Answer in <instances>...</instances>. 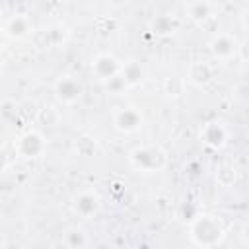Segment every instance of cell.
I'll return each instance as SVG.
<instances>
[{
    "instance_id": "1",
    "label": "cell",
    "mask_w": 249,
    "mask_h": 249,
    "mask_svg": "<svg viewBox=\"0 0 249 249\" xmlns=\"http://www.w3.org/2000/svg\"><path fill=\"white\" fill-rule=\"evenodd\" d=\"M189 237L195 245H198L202 249H210V247H216L218 243H222V239L226 237V226L220 216L202 212L191 220Z\"/></svg>"
},
{
    "instance_id": "2",
    "label": "cell",
    "mask_w": 249,
    "mask_h": 249,
    "mask_svg": "<svg viewBox=\"0 0 249 249\" xmlns=\"http://www.w3.org/2000/svg\"><path fill=\"white\" fill-rule=\"evenodd\" d=\"M128 161L140 173H156L167 165V152L160 144H142L128 154Z\"/></svg>"
},
{
    "instance_id": "3",
    "label": "cell",
    "mask_w": 249,
    "mask_h": 249,
    "mask_svg": "<svg viewBox=\"0 0 249 249\" xmlns=\"http://www.w3.org/2000/svg\"><path fill=\"white\" fill-rule=\"evenodd\" d=\"M121 70H123V62L113 53H97L91 58V74L103 84L119 76Z\"/></svg>"
},
{
    "instance_id": "4",
    "label": "cell",
    "mask_w": 249,
    "mask_h": 249,
    "mask_svg": "<svg viewBox=\"0 0 249 249\" xmlns=\"http://www.w3.org/2000/svg\"><path fill=\"white\" fill-rule=\"evenodd\" d=\"M53 89H54V95L60 103H66V105H72L76 103L82 93H84V84L72 76V74H62L60 78H56V82L53 84Z\"/></svg>"
},
{
    "instance_id": "5",
    "label": "cell",
    "mask_w": 249,
    "mask_h": 249,
    "mask_svg": "<svg viewBox=\"0 0 249 249\" xmlns=\"http://www.w3.org/2000/svg\"><path fill=\"white\" fill-rule=\"evenodd\" d=\"M35 27H33V21L29 16L25 14H12L4 19L2 23V33L6 39H12V41H21L29 35H33Z\"/></svg>"
},
{
    "instance_id": "6",
    "label": "cell",
    "mask_w": 249,
    "mask_h": 249,
    "mask_svg": "<svg viewBox=\"0 0 249 249\" xmlns=\"http://www.w3.org/2000/svg\"><path fill=\"white\" fill-rule=\"evenodd\" d=\"M45 150H47V140L35 128L25 130L16 142V152L23 158H39V156H43Z\"/></svg>"
},
{
    "instance_id": "7",
    "label": "cell",
    "mask_w": 249,
    "mask_h": 249,
    "mask_svg": "<svg viewBox=\"0 0 249 249\" xmlns=\"http://www.w3.org/2000/svg\"><path fill=\"white\" fill-rule=\"evenodd\" d=\"M142 124H144V117L136 107H121L113 115V126L123 134H132L138 128H142Z\"/></svg>"
},
{
    "instance_id": "8",
    "label": "cell",
    "mask_w": 249,
    "mask_h": 249,
    "mask_svg": "<svg viewBox=\"0 0 249 249\" xmlns=\"http://www.w3.org/2000/svg\"><path fill=\"white\" fill-rule=\"evenodd\" d=\"M208 49H210V54L212 58L216 60H230L237 54V49H239V43L237 39L231 35V33H216L210 43H208Z\"/></svg>"
},
{
    "instance_id": "9",
    "label": "cell",
    "mask_w": 249,
    "mask_h": 249,
    "mask_svg": "<svg viewBox=\"0 0 249 249\" xmlns=\"http://www.w3.org/2000/svg\"><path fill=\"white\" fill-rule=\"evenodd\" d=\"M99 206H101V198H99V195H97L95 191H91V189H84V191H80L78 195H74V198H72V208H74V212H76L78 216H82V218H91V216H95L97 210H99Z\"/></svg>"
},
{
    "instance_id": "10",
    "label": "cell",
    "mask_w": 249,
    "mask_h": 249,
    "mask_svg": "<svg viewBox=\"0 0 249 249\" xmlns=\"http://www.w3.org/2000/svg\"><path fill=\"white\" fill-rule=\"evenodd\" d=\"M200 140L214 150H220L226 146L228 142V128L224 126V123L220 121H208L202 124L200 128Z\"/></svg>"
},
{
    "instance_id": "11",
    "label": "cell",
    "mask_w": 249,
    "mask_h": 249,
    "mask_svg": "<svg viewBox=\"0 0 249 249\" xmlns=\"http://www.w3.org/2000/svg\"><path fill=\"white\" fill-rule=\"evenodd\" d=\"M214 76H216V68L206 60H193L187 68V82L196 88L208 86L214 80Z\"/></svg>"
},
{
    "instance_id": "12",
    "label": "cell",
    "mask_w": 249,
    "mask_h": 249,
    "mask_svg": "<svg viewBox=\"0 0 249 249\" xmlns=\"http://www.w3.org/2000/svg\"><path fill=\"white\" fill-rule=\"evenodd\" d=\"M68 37H70V27L64 23H53L41 31L43 47H51V49L64 45L68 41Z\"/></svg>"
},
{
    "instance_id": "13",
    "label": "cell",
    "mask_w": 249,
    "mask_h": 249,
    "mask_svg": "<svg viewBox=\"0 0 249 249\" xmlns=\"http://www.w3.org/2000/svg\"><path fill=\"white\" fill-rule=\"evenodd\" d=\"M212 12H214V4L204 2V0H196V2H187L185 4V14L195 23H204L206 19L212 18Z\"/></svg>"
},
{
    "instance_id": "14",
    "label": "cell",
    "mask_w": 249,
    "mask_h": 249,
    "mask_svg": "<svg viewBox=\"0 0 249 249\" xmlns=\"http://www.w3.org/2000/svg\"><path fill=\"white\" fill-rule=\"evenodd\" d=\"M179 27V21L169 16V14H160L156 18H152L150 21V31L158 37H167V35H173Z\"/></svg>"
},
{
    "instance_id": "15",
    "label": "cell",
    "mask_w": 249,
    "mask_h": 249,
    "mask_svg": "<svg viewBox=\"0 0 249 249\" xmlns=\"http://www.w3.org/2000/svg\"><path fill=\"white\" fill-rule=\"evenodd\" d=\"M144 66L138 62V60H128V62H123V70H121V76L124 80V84L128 88H134L138 84H142L144 80Z\"/></svg>"
},
{
    "instance_id": "16",
    "label": "cell",
    "mask_w": 249,
    "mask_h": 249,
    "mask_svg": "<svg viewBox=\"0 0 249 249\" xmlns=\"http://www.w3.org/2000/svg\"><path fill=\"white\" fill-rule=\"evenodd\" d=\"M62 241L68 249H86L88 245V235L82 228H68L64 233H62Z\"/></svg>"
},
{
    "instance_id": "17",
    "label": "cell",
    "mask_w": 249,
    "mask_h": 249,
    "mask_svg": "<svg viewBox=\"0 0 249 249\" xmlns=\"http://www.w3.org/2000/svg\"><path fill=\"white\" fill-rule=\"evenodd\" d=\"M216 183L220 187H233L237 183V169L231 163H220L216 167Z\"/></svg>"
},
{
    "instance_id": "18",
    "label": "cell",
    "mask_w": 249,
    "mask_h": 249,
    "mask_svg": "<svg viewBox=\"0 0 249 249\" xmlns=\"http://www.w3.org/2000/svg\"><path fill=\"white\" fill-rule=\"evenodd\" d=\"M60 119H62V115H60V111L54 105H43L41 111H39L37 123H41L47 128H53V126H58Z\"/></svg>"
},
{
    "instance_id": "19",
    "label": "cell",
    "mask_w": 249,
    "mask_h": 249,
    "mask_svg": "<svg viewBox=\"0 0 249 249\" xmlns=\"http://www.w3.org/2000/svg\"><path fill=\"white\" fill-rule=\"evenodd\" d=\"M39 111H41V107H39L33 99H25V101H21V103L16 105V115L21 117L25 123H33V121H37Z\"/></svg>"
},
{
    "instance_id": "20",
    "label": "cell",
    "mask_w": 249,
    "mask_h": 249,
    "mask_svg": "<svg viewBox=\"0 0 249 249\" xmlns=\"http://www.w3.org/2000/svg\"><path fill=\"white\" fill-rule=\"evenodd\" d=\"M74 150H76L80 156L88 158V156H93V152L97 150V142H95L91 136L84 134V136L76 138V142H74Z\"/></svg>"
},
{
    "instance_id": "21",
    "label": "cell",
    "mask_w": 249,
    "mask_h": 249,
    "mask_svg": "<svg viewBox=\"0 0 249 249\" xmlns=\"http://www.w3.org/2000/svg\"><path fill=\"white\" fill-rule=\"evenodd\" d=\"M185 89V78H179V76H169L163 80V91L167 95H173V97H179Z\"/></svg>"
},
{
    "instance_id": "22",
    "label": "cell",
    "mask_w": 249,
    "mask_h": 249,
    "mask_svg": "<svg viewBox=\"0 0 249 249\" xmlns=\"http://www.w3.org/2000/svg\"><path fill=\"white\" fill-rule=\"evenodd\" d=\"M103 86H105V89H107L109 93H123V91L128 88V86L124 84V80H123V76H121V74H119V76H115L113 80L105 82Z\"/></svg>"
},
{
    "instance_id": "23",
    "label": "cell",
    "mask_w": 249,
    "mask_h": 249,
    "mask_svg": "<svg viewBox=\"0 0 249 249\" xmlns=\"http://www.w3.org/2000/svg\"><path fill=\"white\" fill-rule=\"evenodd\" d=\"M237 56H239L243 62H247V64H249V37H247V39H243V41L239 43Z\"/></svg>"
},
{
    "instance_id": "24",
    "label": "cell",
    "mask_w": 249,
    "mask_h": 249,
    "mask_svg": "<svg viewBox=\"0 0 249 249\" xmlns=\"http://www.w3.org/2000/svg\"><path fill=\"white\" fill-rule=\"evenodd\" d=\"M239 19H241V25L249 31V8H245L243 12H241V16H239Z\"/></svg>"
},
{
    "instance_id": "25",
    "label": "cell",
    "mask_w": 249,
    "mask_h": 249,
    "mask_svg": "<svg viewBox=\"0 0 249 249\" xmlns=\"http://www.w3.org/2000/svg\"><path fill=\"white\" fill-rule=\"evenodd\" d=\"M241 239H243L245 245H249V222H245L243 228H241Z\"/></svg>"
},
{
    "instance_id": "26",
    "label": "cell",
    "mask_w": 249,
    "mask_h": 249,
    "mask_svg": "<svg viewBox=\"0 0 249 249\" xmlns=\"http://www.w3.org/2000/svg\"><path fill=\"white\" fill-rule=\"evenodd\" d=\"M113 187H115V193H119V191H123V183H113Z\"/></svg>"
}]
</instances>
